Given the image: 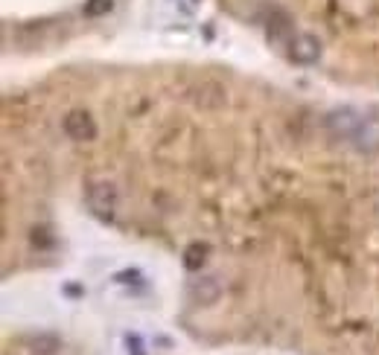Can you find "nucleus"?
Wrapping results in <instances>:
<instances>
[{"instance_id":"obj_1","label":"nucleus","mask_w":379,"mask_h":355,"mask_svg":"<svg viewBox=\"0 0 379 355\" xmlns=\"http://www.w3.org/2000/svg\"><path fill=\"white\" fill-rule=\"evenodd\" d=\"M117 204H120V195H117V187L111 181H94L91 187H88V207L100 219H111V216H114Z\"/></svg>"},{"instance_id":"obj_2","label":"nucleus","mask_w":379,"mask_h":355,"mask_svg":"<svg viewBox=\"0 0 379 355\" xmlns=\"http://www.w3.org/2000/svg\"><path fill=\"white\" fill-rule=\"evenodd\" d=\"M190 99H193L195 108L216 111V108H222L224 102H228V91H224V84H219V82H213V79H204V82H199V84H195V88L190 91Z\"/></svg>"},{"instance_id":"obj_3","label":"nucleus","mask_w":379,"mask_h":355,"mask_svg":"<svg viewBox=\"0 0 379 355\" xmlns=\"http://www.w3.org/2000/svg\"><path fill=\"white\" fill-rule=\"evenodd\" d=\"M62 125H64V134L70 140H76V143H91V140L96 137V122H94L91 113L82 111V108L70 111Z\"/></svg>"},{"instance_id":"obj_4","label":"nucleus","mask_w":379,"mask_h":355,"mask_svg":"<svg viewBox=\"0 0 379 355\" xmlns=\"http://www.w3.org/2000/svg\"><path fill=\"white\" fill-rule=\"evenodd\" d=\"M289 59L294 64H315L321 59V41L312 33H298L289 41Z\"/></svg>"},{"instance_id":"obj_5","label":"nucleus","mask_w":379,"mask_h":355,"mask_svg":"<svg viewBox=\"0 0 379 355\" xmlns=\"http://www.w3.org/2000/svg\"><path fill=\"white\" fill-rule=\"evenodd\" d=\"M359 122H362V117L353 108H339V111H333L327 117V131L333 137H350V140H353Z\"/></svg>"},{"instance_id":"obj_6","label":"nucleus","mask_w":379,"mask_h":355,"mask_svg":"<svg viewBox=\"0 0 379 355\" xmlns=\"http://www.w3.org/2000/svg\"><path fill=\"white\" fill-rule=\"evenodd\" d=\"M353 146L362 154H379V117H368L359 122L353 134Z\"/></svg>"},{"instance_id":"obj_7","label":"nucleus","mask_w":379,"mask_h":355,"mask_svg":"<svg viewBox=\"0 0 379 355\" xmlns=\"http://www.w3.org/2000/svg\"><path fill=\"white\" fill-rule=\"evenodd\" d=\"M219 294H222V286H219L216 277H202V280H193L190 282V297H193L195 303H202V306L216 303Z\"/></svg>"},{"instance_id":"obj_8","label":"nucleus","mask_w":379,"mask_h":355,"mask_svg":"<svg viewBox=\"0 0 379 355\" xmlns=\"http://www.w3.org/2000/svg\"><path fill=\"white\" fill-rule=\"evenodd\" d=\"M265 30H269V38H274V41H283V38L292 41V38H294V35H292V21H289L286 12H280V9H272Z\"/></svg>"},{"instance_id":"obj_9","label":"nucleus","mask_w":379,"mask_h":355,"mask_svg":"<svg viewBox=\"0 0 379 355\" xmlns=\"http://www.w3.org/2000/svg\"><path fill=\"white\" fill-rule=\"evenodd\" d=\"M207 253H210V248L204 242L187 245V251H184V268H187V271H202V265L207 262Z\"/></svg>"},{"instance_id":"obj_10","label":"nucleus","mask_w":379,"mask_h":355,"mask_svg":"<svg viewBox=\"0 0 379 355\" xmlns=\"http://www.w3.org/2000/svg\"><path fill=\"white\" fill-rule=\"evenodd\" d=\"M30 347H33V352H35V355H55V352L62 349V340L55 338V335L41 332V335H35V338L30 340Z\"/></svg>"},{"instance_id":"obj_11","label":"nucleus","mask_w":379,"mask_h":355,"mask_svg":"<svg viewBox=\"0 0 379 355\" xmlns=\"http://www.w3.org/2000/svg\"><path fill=\"white\" fill-rule=\"evenodd\" d=\"M111 6H114V0H85V15L88 18H103L111 12Z\"/></svg>"},{"instance_id":"obj_12","label":"nucleus","mask_w":379,"mask_h":355,"mask_svg":"<svg viewBox=\"0 0 379 355\" xmlns=\"http://www.w3.org/2000/svg\"><path fill=\"white\" fill-rule=\"evenodd\" d=\"M33 245L50 248V245H53V236H47V230H33Z\"/></svg>"},{"instance_id":"obj_13","label":"nucleus","mask_w":379,"mask_h":355,"mask_svg":"<svg viewBox=\"0 0 379 355\" xmlns=\"http://www.w3.org/2000/svg\"><path fill=\"white\" fill-rule=\"evenodd\" d=\"M129 347H132L134 355H140V340H137V338H129Z\"/></svg>"}]
</instances>
